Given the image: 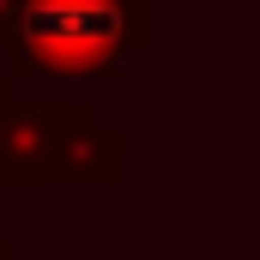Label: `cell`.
Returning a JSON list of instances; mask_svg holds the SVG:
<instances>
[{"label": "cell", "mask_w": 260, "mask_h": 260, "mask_svg": "<svg viewBox=\"0 0 260 260\" xmlns=\"http://www.w3.org/2000/svg\"><path fill=\"white\" fill-rule=\"evenodd\" d=\"M145 43L151 0H18L6 61L18 79H121Z\"/></svg>", "instance_id": "1"}, {"label": "cell", "mask_w": 260, "mask_h": 260, "mask_svg": "<svg viewBox=\"0 0 260 260\" xmlns=\"http://www.w3.org/2000/svg\"><path fill=\"white\" fill-rule=\"evenodd\" d=\"M127 145L91 103L12 97L0 115V188H121Z\"/></svg>", "instance_id": "2"}, {"label": "cell", "mask_w": 260, "mask_h": 260, "mask_svg": "<svg viewBox=\"0 0 260 260\" xmlns=\"http://www.w3.org/2000/svg\"><path fill=\"white\" fill-rule=\"evenodd\" d=\"M12 24H18V0H0V49L12 43Z\"/></svg>", "instance_id": "3"}, {"label": "cell", "mask_w": 260, "mask_h": 260, "mask_svg": "<svg viewBox=\"0 0 260 260\" xmlns=\"http://www.w3.org/2000/svg\"><path fill=\"white\" fill-rule=\"evenodd\" d=\"M12 97H18V85H12V79L0 73V115H6V103H12Z\"/></svg>", "instance_id": "4"}, {"label": "cell", "mask_w": 260, "mask_h": 260, "mask_svg": "<svg viewBox=\"0 0 260 260\" xmlns=\"http://www.w3.org/2000/svg\"><path fill=\"white\" fill-rule=\"evenodd\" d=\"M0 260H18V254H12V242H6V236H0Z\"/></svg>", "instance_id": "5"}]
</instances>
